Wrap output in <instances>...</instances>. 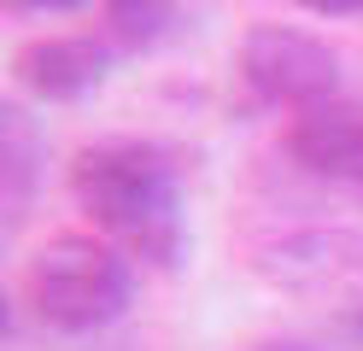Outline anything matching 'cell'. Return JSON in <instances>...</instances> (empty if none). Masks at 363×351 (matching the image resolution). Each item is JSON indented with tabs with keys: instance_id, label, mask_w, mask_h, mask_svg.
<instances>
[{
	"instance_id": "cell-1",
	"label": "cell",
	"mask_w": 363,
	"mask_h": 351,
	"mask_svg": "<svg viewBox=\"0 0 363 351\" xmlns=\"http://www.w3.org/2000/svg\"><path fill=\"white\" fill-rule=\"evenodd\" d=\"M71 199L111 246L141 264L170 269L188 246V199L182 170L152 140H94L71 158Z\"/></svg>"
},
{
	"instance_id": "cell-2",
	"label": "cell",
	"mask_w": 363,
	"mask_h": 351,
	"mask_svg": "<svg viewBox=\"0 0 363 351\" xmlns=\"http://www.w3.org/2000/svg\"><path fill=\"white\" fill-rule=\"evenodd\" d=\"M135 299L129 252L106 234H53L24 264V304L30 316L65 340H88L111 328Z\"/></svg>"
},
{
	"instance_id": "cell-3",
	"label": "cell",
	"mask_w": 363,
	"mask_h": 351,
	"mask_svg": "<svg viewBox=\"0 0 363 351\" xmlns=\"http://www.w3.org/2000/svg\"><path fill=\"white\" fill-rule=\"evenodd\" d=\"M235 77L269 111H311L340 94V53L293 23H252L235 47Z\"/></svg>"
},
{
	"instance_id": "cell-4",
	"label": "cell",
	"mask_w": 363,
	"mask_h": 351,
	"mask_svg": "<svg viewBox=\"0 0 363 351\" xmlns=\"http://www.w3.org/2000/svg\"><path fill=\"white\" fill-rule=\"evenodd\" d=\"M111 53L106 35H30L12 53V77L41 106H82L106 88Z\"/></svg>"
},
{
	"instance_id": "cell-5",
	"label": "cell",
	"mask_w": 363,
	"mask_h": 351,
	"mask_svg": "<svg viewBox=\"0 0 363 351\" xmlns=\"http://www.w3.org/2000/svg\"><path fill=\"white\" fill-rule=\"evenodd\" d=\"M287 158L299 164L305 176L323 182H357L363 187V100H334L299 111L287 123Z\"/></svg>"
},
{
	"instance_id": "cell-6",
	"label": "cell",
	"mask_w": 363,
	"mask_h": 351,
	"mask_svg": "<svg viewBox=\"0 0 363 351\" xmlns=\"http://www.w3.org/2000/svg\"><path fill=\"white\" fill-rule=\"evenodd\" d=\"M35 158H41V135L30 123L24 106H6L0 111V176H6V223L24 217L30 205V182H35Z\"/></svg>"
},
{
	"instance_id": "cell-7",
	"label": "cell",
	"mask_w": 363,
	"mask_h": 351,
	"mask_svg": "<svg viewBox=\"0 0 363 351\" xmlns=\"http://www.w3.org/2000/svg\"><path fill=\"white\" fill-rule=\"evenodd\" d=\"M100 18H106V41L118 53H147L170 35L176 0H100Z\"/></svg>"
},
{
	"instance_id": "cell-8",
	"label": "cell",
	"mask_w": 363,
	"mask_h": 351,
	"mask_svg": "<svg viewBox=\"0 0 363 351\" xmlns=\"http://www.w3.org/2000/svg\"><path fill=\"white\" fill-rule=\"evenodd\" d=\"M88 0H6L12 18H59V12H77Z\"/></svg>"
},
{
	"instance_id": "cell-9",
	"label": "cell",
	"mask_w": 363,
	"mask_h": 351,
	"mask_svg": "<svg viewBox=\"0 0 363 351\" xmlns=\"http://www.w3.org/2000/svg\"><path fill=\"white\" fill-rule=\"evenodd\" d=\"M293 6H305L316 18H352V12H363V0H293Z\"/></svg>"
},
{
	"instance_id": "cell-10",
	"label": "cell",
	"mask_w": 363,
	"mask_h": 351,
	"mask_svg": "<svg viewBox=\"0 0 363 351\" xmlns=\"http://www.w3.org/2000/svg\"><path fill=\"white\" fill-rule=\"evenodd\" d=\"M264 351H299V345H264Z\"/></svg>"
}]
</instances>
